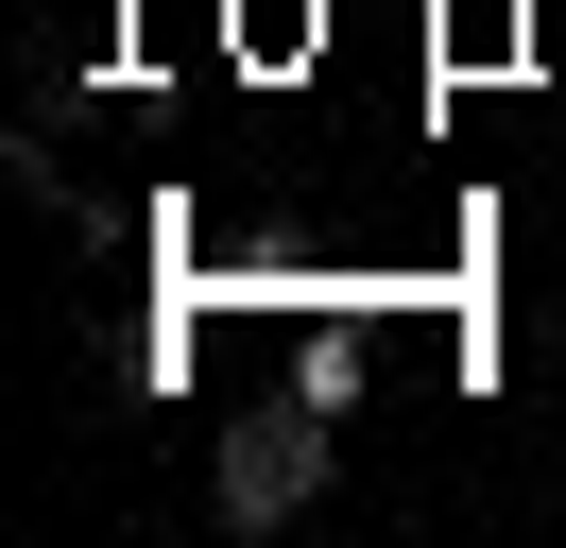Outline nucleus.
<instances>
[{"label":"nucleus","mask_w":566,"mask_h":548,"mask_svg":"<svg viewBox=\"0 0 566 548\" xmlns=\"http://www.w3.org/2000/svg\"><path fill=\"white\" fill-rule=\"evenodd\" d=\"M310 497H326V394H310V411H258V429H223V514H241V531H292Z\"/></svg>","instance_id":"f257e3e1"}]
</instances>
